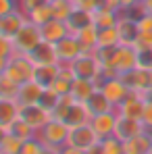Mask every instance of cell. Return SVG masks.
<instances>
[{
	"instance_id": "cell-9",
	"label": "cell",
	"mask_w": 152,
	"mask_h": 154,
	"mask_svg": "<svg viewBox=\"0 0 152 154\" xmlns=\"http://www.w3.org/2000/svg\"><path fill=\"white\" fill-rule=\"evenodd\" d=\"M98 90H100L102 94L108 98V102L115 104V108H117V106H119V104H121L127 96L131 94V92H129V88L123 83V79H121V77H110V79H104V81L100 83V88H98Z\"/></svg>"
},
{
	"instance_id": "cell-26",
	"label": "cell",
	"mask_w": 152,
	"mask_h": 154,
	"mask_svg": "<svg viewBox=\"0 0 152 154\" xmlns=\"http://www.w3.org/2000/svg\"><path fill=\"white\" fill-rule=\"evenodd\" d=\"M2 133H8V135H13V137H17L19 142H27V140H31V137H36L38 135V131L31 127L29 123H25L21 117L17 119V121H13L8 127L4 129Z\"/></svg>"
},
{
	"instance_id": "cell-38",
	"label": "cell",
	"mask_w": 152,
	"mask_h": 154,
	"mask_svg": "<svg viewBox=\"0 0 152 154\" xmlns=\"http://www.w3.org/2000/svg\"><path fill=\"white\" fill-rule=\"evenodd\" d=\"M135 50H150L152 48V31H140L138 40H135Z\"/></svg>"
},
{
	"instance_id": "cell-19",
	"label": "cell",
	"mask_w": 152,
	"mask_h": 154,
	"mask_svg": "<svg viewBox=\"0 0 152 154\" xmlns=\"http://www.w3.org/2000/svg\"><path fill=\"white\" fill-rule=\"evenodd\" d=\"M125 154H148L152 148V131H142L140 135H135L133 140L123 142Z\"/></svg>"
},
{
	"instance_id": "cell-3",
	"label": "cell",
	"mask_w": 152,
	"mask_h": 154,
	"mask_svg": "<svg viewBox=\"0 0 152 154\" xmlns=\"http://www.w3.org/2000/svg\"><path fill=\"white\" fill-rule=\"evenodd\" d=\"M73 75L81 77V79H94L100 88V73H102V63L96 56V52H83L79 54L75 60L69 65Z\"/></svg>"
},
{
	"instance_id": "cell-10",
	"label": "cell",
	"mask_w": 152,
	"mask_h": 154,
	"mask_svg": "<svg viewBox=\"0 0 152 154\" xmlns=\"http://www.w3.org/2000/svg\"><path fill=\"white\" fill-rule=\"evenodd\" d=\"M27 21H29V19H27V15L21 8H17V11L8 13V15H2V17H0V38L13 40V38L17 35V31L25 25Z\"/></svg>"
},
{
	"instance_id": "cell-35",
	"label": "cell",
	"mask_w": 152,
	"mask_h": 154,
	"mask_svg": "<svg viewBox=\"0 0 152 154\" xmlns=\"http://www.w3.org/2000/svg\"><path fill=\"white\" fill-rule=\"evenodd\" d=\"M100 144H102V148H104V154H125L123 142H121L119 137H115V135L100 140Z\"/></svg>"
},
{
	"instance_id": "cell-30",
	"label": "cell",
	"mask_w": 152,
	"mask_h": 154,
	"mask_svg": "<svg viewBox=\"0 0 152 154\" xmlns=\"http://www.w3.org/2000/svg\"><path fill=\"white\" fill-rule=\"evenodd\" d=\"M48 4H50V8H52V17L54 19H60V21H67L69 15L75 8V2L73 0H52Z\"/></svg>"
},
{
	"instance_id": "cell-48",
	"label": "cell",
	"mask_w": 152,
	"mask_h": 154,
	"mask_svg": "<svg viewBox=\"0 0 152 154\" xmlns=\"http://www.w3.org/2000/svg\"><path fill=\"white\" fill-rule=\"evenodd\" d=\"M85 154H104V148H102V144L98 142V144H94L90 150H85Z\"/></svg>"
},
{
	"instance_id": "cell-36",
	"label": "cell",
	"mask_w": 152,
	"mask_h": 154,
	"mask_svg": "<svg viewBox=\"0 0 152 154\" xmlns=\"http://www.w3.org/2000/svg\"><path fill=\"white\" fill-rule=\"evenodd\" d=\"M75 102L73 98H71V94H67V96H60V100L56 102V106L52 108V119H65V115H67V110L71 108V104Z\"/></svg>"
},
{
	"instance_id": "cell-43",
	"label": "cell",
	"mask_w": 152,
	"mask_h": 154,
	"mask_svg": "<svg viewBox=\"0 0 152 154\" xmlns=\"http://www.w3.org/2000/svg\"><path fill=\"white\" fill-rule=\"evenodd\" d=\"M142 123H144V127L148 131H152V104H146L144 115H142Z\"/></svg>"
},
{
	"instance_id": "cell-22",
	"label": "cell",
	"mask_w": 152,
	"mask_h": 154,
	"mask_svg": "<svg viewBox=\"0 0 152 154\" xmlns=\"http://www.w3.org/2000/svg\"><path fill=\"white\" fill-rule=\"evenodd\" d=\"M63 121H65L69 127H77V125H85V123H90V121H92V115H90V110L85 108V104L73 102V104H71V108L67 110V115H65Z\"/></svg>"
},
{
	"instance_id": "cell-50",
	"label": "cell",
	"mask_w": 152,
	"mask_h": 154,
	"mask_svg": "<svg viewBox=\"0 0 152 154\" xmlns=\"http://www.w3.org/2000/svg\"><path fill=\"white\" fill-rule=\"evenodd\" d=\"M148 154H152V148H150V152H148Z\"/></svg>"
},
{
	"instance_id": "cell-1",
	"label": "cell",
	"mask_w": 152,
	"mask_h": 154,
	"mask_svg": "<svg viewBox=\"0 0 152 154\" xmlns=\"http://www.w3.org/2000/svg\"><path fill=\"white\" fill-rule=\"evenodd\" d=\"M0 73L8 75L11 79H15L19 85H23V83L31 81L36 77V65L29 60L27 54H15L13 58L0 63Z\"/></svg>"
},
{
	"instance_id": "cell-42",
	"label": "cell",
	"mask_w": 152,
	"mask_h": 154,
	"mask_svg": "<svg viewBox=\"0 0 152 154\" xmlns=\"http://www.w3.org/2000/svg\"><path fill=\"white\" fill-rule=\"evenodd\" d=\"M19 8V0H0V17Z\"/></svg>"
},
{
	"instance_id": "cell-47",
	"label": "cell",
	"mask_w": 152,
	"mask_h": 154,
	"mask_svg": "<svg viewBox=\"0 0 152 154\" xmlns=\"http://www.w3.org/2000/svg\"><path fill=\"white\" fill-rule=\"evenodd\" d=\"M58 154H85L83 150H77V148H71V146H65V148H60Z\"/></svg>"
},
{
	"instance_id": "cell-44",
	"label": "cell",
	"mask_w": 152,
	"mask_h": 154,
	"mask_svg": "<svg viewBox=\"0 0 152 154\" xmlns=\"http://www.w3.org/2000/svg\"><path fill=\"white\" fill-rule=\"evenodd\" d=\"M138 27H140V31H152V15H144L140 21H138Z\"/></svg>"
},
{
	"instance_id": "cell-25",
	"label": "cell",
	"mask_w": 152,
	"mask_h": 154,
	"mask_svg": "<svg viewBox=\"0 0 152 154\" xmlns=\"http://www.w3.org/2000/svg\"><path fill=\"white\" fill-rule=\"evenodd\" d=\"M60 63H52V65H40V67H36V81L40 83V85H44V88H50L52 83L56 81V77L60 73Z\"/></svg>"
},
{
	"instance_id": "cell-46",
	"label": "cell",
	"mask_w": 152,
	"mask_h": 154,
	"mask_svg": "<svg viewBox=\"0 0 152 154\" xmlns=\"http://www.w3.org/2000/svg\"><path fill=\"white\" fill-rule=\"evenodd\" d=\"M140 96H142V100H144L146 104H152V85H150V88H146Z\"/></svg>"
},
{
	"instance_id": "cell-41",
	"label": "cell",
	"mask_w": 152,
	"mask_h": 154,
	"mask_svg": "<svg viewBox=\"0 0 152 154\" xmlns=\"http://www.w3.org/2000/svg\"><path fill=\"white\" fill-rule=\"evenodd\" d=\"M42 4H46V0H19V8L29 15L33 8H38V6H42Z\"/></svg>"
},
{
	"instance_id": "cell-23",
	"label": "cell",
	"mask_w": 152,
	"mask_h": 154,
	"mask_svg": "<svg viewBox=\"0 0 152 154\" xmlns=\"http://www.w3.org/2000/svg\"><path fill=\"white\" fill-rule=\"evenodd\" d=\"M117 31H119V40L121 44H129L133 46L138 35H140V27H138V21L133 19H127V17H121L119 23H117Z\"/></svg>"
},
{
	"instance_id": "cell-13",
	"label": "cell",
	"mask_w": 152,
	"mask_h": 154,
	"mask_svg": "<svg viewBox=\"0 0 152 154\" xmlns=\"http://www.w3.org/2000/svg\"><path fill=\"white\" fill-rule=\"evenodd\" d=\"M117 110H110V112H102V115H96V117H92V121H90V125L94 127L96 131V135L104 140V137H110V135H115V125H117Z\"/></svg>"
},
{
	"instance_id": "cell-15",
	"label": "cell",
	"mask_w": 152,
	"mask_h": 154,
	"mask_svg": "<svg viewBox=\"0 0 152 154\" xmlns=\"http://www.w3.org/2000/svg\"><path fill=\"white\" fill-rule=\"evenodd\" d=\"M40 31H42V40H44V42H50V44L60 42L63 38H67V35L71 33L69 27H67V23L60 21V19H50L48 23L40 25Z\"/></svg>"
},
{
	"instance_id": "cell-34",
	"label": "cell",
	"mask_w": 152,
	"mask_h": 154,
	"mask_svg": "<svg viewBox=\"0 0 152 154\" xmlns=\"http://www.w3.org/2000/svg\"><path fill=\"white\" fill-rule=\"evenodd\" d=\"M46 146H44V142L36 135V137H31V140H27L21 144V152L19 154H46Z\"/></svg>"
},
{
	"instance_id": "cell-16",
	"label": "cell",
	"mask_w": 152,
	"mask_h": 154,
	"mask_svg": "<svg viewBox=\"0 0 152 154\" xmlns=\"http://www.w3.org/2000/svg\"><path fill=\"white\" fill-rule=\"evenodd\" d=\"M27 56H29V60H31L36 67L58 63V58H56V50H54V44L44 42V40H42V42H40V44H38L31 52H27Z\"/></svg>"
},
{
	"instance_id": "cell-32",
	"label": "cell",
	"mask_w": 152,
	"mask_h": 154,
	"mask_svg": "<svg viewBox=\"0 0 152 154\" xmlns=\"http://www.w3.org/2000/svg\"><path fill=\"white\" fill-rule=\"evenodd\" d=\"M27 19L31 21V23H36V25H44V23H48L52 17V8L50 4L46 2V4H42V6H38V8H33L29 15H27Z\"/></svg>"
},
{
	"instance_id": "cell-7",
	"label": "cell",
	"mask_w": 152,
	"mask_h": 154,
	"mask_svg": "<svg viewBox=\"0 0 152 154\" xmlns=\"http://www.w3.org/2000/svg\"><path fill=\"white\" fill-rule=\"evenodd\" d=\"M54 50H56V58H58L60 65H71L79 54H83V48H81V44H79L75 33H69L67 38L56 42Z\"/></svg>"
},
{
	"instance_id": "cell-4",
	"label": "cell",
	"mask_w": 152,
	"mask_h": 154,
	"mask_svg": "<svg viewBox=\"0 0 152 154\" xmlns=\"http://www.w3.org/2000/svg\"><path fill=\"white\" fill-rule=\"evenodd\" d=\"M40 42H42L40 25H36V23H31V21H27L25 25L17 31V35L13 38V44H15V48H17L19 54H27V52H31Z\"/></svg>"
},
{
	"instance_id": "cell-45",
	"label": "cell",
	"mask_w": 152,
	"mask_h": 154,
	"mask_svg": "<svg viewBox=\"0 0 152 154\" xmlns=\"http://www.w3.org/2000/svg\"><path fill=\"white\" fill-rule=\"evenodd\" d=\"M102 4L104 6H113V8H123V4H125V0H102Z\"/></svg>"
},
{
	"instance_id": "cell-39",
	"label": "cell",
	"mask_w": 152,
	"mask_h": 154,
	"mask_svg": "<svg viewBox=\"0 0 152 154\" xmlns=\"http://www.w3.org/2000/svg\"><path fill=\"white\" fill-rule=\"evenodd\" d=\"M138 67L152 71V48L150 50H138Z\"/></svg>"
},
{
	"instance_id": "cell-17",
	"label": "cell",
	"mask_w": 152,
	"mask_h": 154,
	"mask_svg": "<svg viewBox=\"0 0 152 154\" xmlns=\"http://www.w3.org/2000/svg\"><path fill=\"white\" fill-rule=\"evenodd\" d=\"M98 90V83L94 79H81V77H75L73 79V85H71V98L75 102H88V98Z\"/></svg>"
},
{
	"instance_id": "cell-31",
	"label": "cell",
	"mask_w": 152,
	"mask_h": 154,
	"mask_svg": "<svg viewBox=\"0 0 152 154\" xmlns=\"http://www.w3.org/2000/svg\"><path fill=\"white\" fill-rule=\"evenodd\" d=\"M19 83L15 79H11L8 75L0 73V98H11V100H17V94H19Z\"/></svg>"
},
{
	"instance_id": "cell-14",
	"label": "cell",
	"mask_w": 152,
	"mask_h": 154,
	"mask_svg": "<svg viewBox=\"0 0 152 154\" xmlns=\"http://www.w3.org/2000/svg\"><path fill=\"white\" fill-rule=\"evenodd\" d=\"M144 108H146V102L142 100V96L131 92L125 100L117 106V115H123V117H129V119H138V121H142Z\"/></svg>"
},
{
	"instance_id": "cell-11",
	"label": "cell",
	"mask_w": 152,
	"mask_h": 154,
	"mask_svg": "<svg viewBox=\"0 0 152 154\" xmlns=\"http://www.w3.org/2000/svg\"><path fill=\"white\" fill-rule=\"evenodd\" d=\"M142 131H146L144 123L138 121V119H129V117H123L119 115L117 117V125H115V137H119L121 142H127V140H133L135 135H140Z\"/></svg>"
},
{
	"instance_id": "cell-5",
	"label": "cell",
	"mask_w": 152,
	"mask_h": 154,
	"mask_svg": "<svg viewBox=\"0 0 152 154\" xmlns=\"http://www.w3.org/2000/svg\"><path fill=\"white\" fill-rule=\"evenodd\" d=\"M108 67H113L119 75H123V73H127V71L135 69V67H138V50H135V46L119 44V46L115 48L113 60H110Z\"/></svg>"
},
{
	"instance_id": "cell-51",
	"label": "cell",
	"mask_w": 152,
	"mask_h": 154,
	"mask_svg": "<svg viewBox=\"0 0 152 154\" xmlns=\"http://www.w3.org/2000/svg\"><path fill=\"white\" fill-rule=\"evenodd\" d=\"M46 2H52V0H46Z\"/></svg>"
},
{
	"instance_id": "cell-6",
	"label": "cell",
	"mask_w": 152,
	"mask_h": 154,
	"mask_svg": "<svg viewBox=\"0 0 152 154\" xmlns=\"http://www.w3.org/2000/svg\"><path fill=\"white\" fill-rule=\"evenodd\" d=\"M98 142H100V137L96 135L94 127H92L90 123H85V125L71 127V131H69V140H67V146L85 152V150H90V148H92L94 144H98Z\"/></svg>"
},
{
	"instance_id": "cell-18",
	"label": "cell",
	"mask_w": 152,
	"mask_h": 154,
	"mask_svg": "<svg viewBox=\"0 0 152 154\" xmlns=\"http://www.w3.org/2000/svg\"><path fill=\"white\" fill-rule=\"evenodd\" d=\"M44 94V85H40L36 79L27 81L19 88V94H17V102L19 104H38L40 98Z\"/></svg>"
},
{
	"instance_id": "cell-28",
	"label": "cell",
	"mask_w": 152,
	"mask_h": 154,
	"mask_svg": "<svg viewBox=\"0 0 152 154\" xmlns=\"http://www.w3.org/2000/svg\"><path fill=\"white\" fill-rule=\"evenodd\" d=\"M75 35H77V40H79V44H81V48H83V52L98 50V27L94 25V23L83 27L81 31H77Z\"/></svg>"
},
{
	"instance_id": "cell-33",
	"label": "cell",
	"mask_w": 152,
	"mask_h": 154,
	"mask_svg": "<svg viewBox=\"0 0 152 154\" xmlns=\"http://www.w3.org/2000/svg\"><path fill=\"white\" fill-rule=\"evenodd\" d=\"M21 144L23 142H19L17 137L8 135V133H2L0 135V154H19L21 152Z\"/></svg>"
},
{
	"instance_id": "cell-2",
	"label": "cell",
	"mask_w": 152,
	"mask_h": 154,
	"mask_svg": "<svg viewBox=\"0 0 152 154\" xmlns=\"http://www.w3.org/2000/svg\"><path fill=\"white\" fill-rule=\"evenodd\" d=\"M69 131L71 127L60 121V119H50L44 127L38 131V137L44 142L46 148H52V150H60L67 146V140H69Z\"/></svg>"
},
{
	"instance_id": "cell-8",
	"label": "cell",
	"mask_w": 152,
	"mask_h": 154,
	"mask_svg": "<svg viewBox=\"0 0 152 154\" xmlns=\"http://www.w3.org/2000/svg\"><path fill=\"white\" fill-rule=\"evenodd\" d=\"M19 117H21L25 123H29L36 131H40V129L52 119L50 110H46L40 102H38V104H21V108H19Z\"/></svg>"
},
{
	"instance_id": "cell-40",
	"label": "cell",
	"mask_w": 152,
	"mask_h": 154,
	"mask_svg": "<svg viewBox=\"0 0 152 154\" xmlns=\"http://www.w3.org/2000/svg\"><path fill=\"white\" fill-rule=\"evenodd\" d=\"M73 2H75L77 8H83V11L92 13V15L102 6V0H73Z\"/></svg>"
},
{
	"instance_id": "cell-27",
	"label": "cell",
	"mask_w": 152,
	"mask_h": 154,
	"mask_svg": "<svg viewBox=\"0 0 152 154\" xmlns=\"http://www.w3.org/2000/svg\"><path fill=\"white\" fill-rule=\"evenodd\" d=\"M67 27H69V31L71 33H77V31H81L83 27L92 25L94 23V17H92V13H88V11H83V8H73V13L69 15V19L65 21Z\"/></svg>"
},
{
	"instance_id": "cell-29",
	"label": "cell",
	"mask_w": 152,
	"mask_h": 154,
	"mask_svg": "<svg viewBox=\"0 0 152 154\" xmlns=\"http://www.w3.org/2000/svg\"><path fill=\"white\" fill-rule=\"evenodd\" d=\"M119 44H121V40H119L117 25L98 29V48H117Z\"/></svg>"
},
{
	"instance_id": "cell-12",
	"label": "cell",
	"mask_w": 152,
	"mask_h": 154,
	"mask_svg": "<svg viewBox=\"0 0 152 154\" xmlns=\"http://www.w3.org/2000/svg\"><path fill=\"white\" fill-rule=\"evenodd\" d=\"M119 77L123 79V83L129 88V92H133V94H142L150 85V71L140 69V67H135V69H131V71H127V73H123V75H119Z\"/></svg>"
},
{
	"instance_id": "cell-49",
	"label": "cell",
	"mask_w": 152,
	"mask_h": 154,
	"mask_svg": "<svg viewBox=\"0 0 152 154\" xmlns=\"http://www.w3.org/2000/svg\"><path fill=\"white\" fill-rule=\"evenodd\" d=\"M144 2V8H146V13L148 15H152V0H142Z\"/></svg>"
},
{
	"instance_id": "cell-37",
	"label": "cell",
	"mask_w": 152,
	"mask_h": 154,
	"mask_svg": "<svg viewBox=\"0 0 152 154\" xmlns=\"http://www.w3.org/2000/svg\"><path fill=\"white\" fill-rule=\"evenodd\" d=\"M58 100H60V96H58L52 88H44V94H42V98H40V104H42L46 110H50V115H52V108L56 106Z\"/></svg>"
},
{
	"instance_id": "cell-24",
	"label": "cell",
	"mask_w": 152,
	"mask_h": 154,
	"mask_svg": "<svg viewBox=\"0 0 152 154\" xmlns=\"http://www.w3.org/2000/svg\"><path fill=\"white\" fill-rule=\"evenodd\" d=\"M85 104V108L90 110V115L92 117H96V115H102V112H110V110H117L115 108V104H110L108 102V98L102 94L100 90H96L90 98H88V102H83Z\"/></svg>"
},
{
	"instance_id": "cell-21",
	"label": "cell",
	"mask_w": 152,
	"mask_h": 154,
	"mask_svg": "<svg viewBox=\"0 0 152 154\" xmlns=\"http://www.w3.org/2000/svg\"><path fill=\"white\" fill-rule=\"evenodd\" d=\"M94 17V25L98 29H104V27H115L121 19V11L119 8H113V6H104L102 4L100 8L92 15Z\"/></svg>"
},
{
	"instance_id": "cell-20",
	"label": "cell",
	"mask_w": 152,
	"mask_h": 154,
	"mask_svg": "<svg viewBox=\"0 0 152 154\" xmlns=\"http://www.w3.org/2000/svg\"><path fill=\"white\" fill-rule=\"evenodd\" d=\"M19 108H21V104L17 100L0 98V131H4L13 121L19 119Z\"/></svg>"
}]
</instances>
